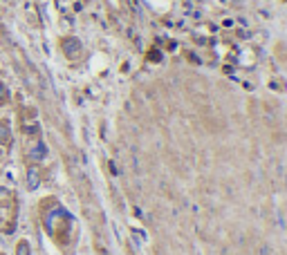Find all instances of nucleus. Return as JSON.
<instances>
[{
  "mask_svg": "<svg viewBox=\"0 0 287 255\" xmlns=\"http://www.w3.org/2000/svg\"><path fill=\"white\" fill-rule=\"evenodd\" d=\"M43 226L49 235L54 237L56 242L65 240L70 235V226H72V219L61 206L56 204V199H43Z\"/></svg>",
  "mask_w": 287,
  "mask_h": 255,
  "instance_id": "nucleus-1",
  "label": "nucleus"
},
{
  "mask_svg": "<svg viewBox=\"0 0 287 255\" xmlns=\"http://www.w3.org/2000/svg\"><path fill=\"white\" fill-rule=\"evenodd\" d=\"M16 201H13V195L7 190V188H0V228L2 233H11L16 228Z\"/></svg>",
  "mask_w": 287,
  "mask_h": 255,
  "instance_id": "nucleus-2",
  "label": "nucleus"
},
{
  "mask_svg": "<svg viewBox=\"0 0 287 255\" xmlns=\"http://www.w3.org/2000/svg\"><path fill=\"white\" fill-rule=\"evenodd\" d=\"M25 157L31 161V164H38L47 157V146L43 143V139L38 134H31L29 139L25 141Z\"/></svg>",
  "mask_w": 287,
  "mask_h": 255,
  "instance_id": "nucleus-3",
  "label": "nucleus"
},
{
  "mask_svg": "<svg viewBox=\"0 0 287 255\" xmlns=\"http://www.w3.org/2000/svg\"><path fill=\"white\" fill-rule=\"evenodd\" d=\"M43 181V172H40L38 166H27L25 170V183H27V190H36Z\"/></svg>",
  "mask_w": 287,
  "mask_h": 255,
  "instance_id": "nucleus-4",
  "label": "nucleus"
},
{
  "mask_svg": "<svg viewBox=\"0 0 287 255\" xmlns=\"http://www.w3.org/2000/svg\"><path fill=\"white\" fill-rule=\"evenodd\" d=\"M11 125H9V121L0 119V146H11Z\"/></svg>",
  "mask_w": 287,
  "mask_h": 255,
  "instance_id": "nucleus-5",
  "label": "nucleus"
},
{
  "mask_svg": "<svg viewBox=\"0 0 287 255\" xmlns=\"http://www.w3.org/2000/svg\"><path fill=\"white\" fill-rule=\"evenodd\" d=\"M63 52H65L70 58H74L76 54L81 52L79 40H76V38H65V40H63Z\"/></svg>",
  "mask_w": 287,
  "mask_h": 255,
  "instance_id": "nucleus-6",
  "label": "nucleus"
},
{
  "mask_svg": "<svg viewBox=\"0 0 287 255\" xmlns=\"http://www.w3.org/2000/svg\"><path fill=\"white\" fill-rule=\"evenodd\" d=\"M16 255H31V249H29V244H27V240H20L16 244Z\"/></svg>",
  "mask_w": 287,
  "mask_h": 255,
  "instance_id": "nucleus-7",
  "label": "nucleus"
},
{
  "mask_svg": "<svg viewBox=\"0 0 287 255\" xmlns=\"http://www.w3.org/2000/svg\"><path fill=\"white\" fill-rule=\"evenodd\" d=\"M0 255H4V253H0Z\"/></svg>",
  "mask_w": 287,
  "mask_h": 255,
  "instance_id": "nucleus-8",
  "label": "nucleus"
}]
</instances>
